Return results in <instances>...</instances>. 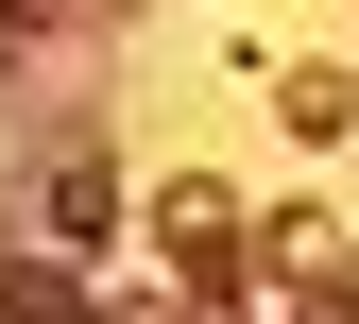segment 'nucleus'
<instances>
[{"label":"nucleus","instance_id":"1","mask_svg":"<svg viewBox=\"0 0 359 324\" xmlns=\"http://www.w3.org/2000/svg\"><path fill=\"white\" fill-rule=\"evenodd\" d=\"M120 324H274V273H257V239H171V273Z\"/></svg>","mask_w":359,"mask_h":324},{"label":"nucleus","instance_id":"2","mask_svg":"<svg viewBox=\"0 0 359 324\" xmlns=\"http://www.w3.org/2000/svg\"><path fill=\"white\" fill-rule=\"evenodd\" d=\"M34 239H52V256H103L120 239V154H103V136H34Z\"/></svg>","mask_w":359,"mask_h":324},{"label":"nucleus","instance_id":"3","mask_svg":"<svg viewBox=\"0 0 359 324\" xmlns=\"http://www.w3.org/2000/svg\"><path fill=\"white\" fill-rule=\"evenodd\" d=\"M0 324H120V307L86 290V256H52V239H18V256H0Z\"/></svg>","mask_w":359,"mask_h":324},{"label":"nucleus","instance_id":"4","mask_svg":"<svg viewBox=\"0 0 359 324\" xmlns=\"http://www.w3.org/2000/svg\"><path fill=\"white\" fill-rule=\"evenodd\" d=\"M257 273H274V307H308V290H325V273H342V239H325V222H257Z\"/></svg>","mask_w":359,"mask_h":324},{"label":"nucleus","instance_id":"5","mask_svg":"<svg viewBox=\"0 0 359 324\" xmlns=\"http://www.w3.org/2000/svg\"><path fill=\"white\" fill-rule=\"evenodd\" d=\"M274 120L308 136V154H325V136L359 120V69H325V52H308V69H274Z\"/></svg>","mask_w":359,"mask_h":324},{"label":"nucleus","instance_id":"6","mask_svg":"<svg viewBox=\"0 0 359 324\" xmlns=\"http://www.w3.org/2000/svg\"><path fill=\"white\" fill-rule=\"evenodd\" d=\"M154 239H240V205H222L205 171H171V205H154Z\"/></svg>","mask_w":359,"mask_h":324},{"label":"nucleus","instance_id":"7","mask_svg":"<svg viewBox=\"0 0 359 324\" xmlns=\"http://www.w3.org/2000/svg\"><path fill=\"white\" fill-rule=\"evenodd\" d=\"M308 324H359V239H342V273H325V290H308Z\"/></svg>","mask_w":359,"mask_h":324},{"label":"nucleus","instance_id":"8","mask_svg":"<svg viewBox=\"0 0 359 324\" xmlns=\"http://www.w3.org/2000/svg\"><path fill=\"white\" fill-rule=\"evenodd\" d=\"M34 17H69V0H0V34H34Z\"/></svg>","mask_w":359,"mask_h":324}]
</instances>
